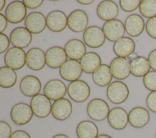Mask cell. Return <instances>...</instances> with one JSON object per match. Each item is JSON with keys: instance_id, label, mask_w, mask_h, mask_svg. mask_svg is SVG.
Instances as JSON below:
<instances>
[{"instance_id": "cell-7", "label": "cell", "mask_w": 156, "mask_h": 138, "mask_svg": "<svg viewBox=\"0 0 156 138\" xmlns=\"http://www.w3.org/2000/svg\"><path fill=\"white\" fill-rule=\"evenodd\" d=\"M30 105L34 114L39 118H46L51 113L52 104L44 94H38L32 97Z\"/></svg>"}, {"instance_id": "cell-34", "label": "cell", "mask_w": 156, "mask_h": 138, "mask_svg": "<svg viewBox=\"0 0 156 138\" xmlns=\"http://www.w3.org/2000/svg\"><path fill=\"white\" fill-rule=\"evenodd\" d=\"M140 0H121L119 5L122 10L126 12H132L136 10L140 5Z\"/></svg>"}, {"instance_id": "cell-12", "label": "cell", "mask_w": 156, "mask_h": 138, "mask_svg": "<svg viewBox=\"0 0 156 138\" xmlns=\"http://www.w3.org/2000/svg\"><path fill=\"white\" fill-rule=\"evenodd\" d=\"M26 28L34 34L43 32L46 26V17L41 12H34L29 13L24 22Z\"/></svg>"}, {"instance_id": "cell-45", "label": "cell", "mask_w": 156, "mask_h": 138, "mask_svg": "<svg viewBox=\"0 0 156 138\" xmlns=\"http://www.w3.org/2000/svg\"><path fill=\"white\" fill-rule=\"evenodd\" d=\"M52 138H69L68 136L63 134H58L54 136Z\"/></svg>"}, {"instance_id": "cell-29", "label": "cell", "mask_w": 156, "mask_h": 138, "mask_svg": "<svg viewBox=\"0 0 156 138\" xmlns=\"http://www.w3.org/2000/svg\"><path fill=\"white\" fill-rule=\"evenodd\" d=\"M93 80L96 85L101 87H105L110 84L113 75L110 66L105 64H101L93 74Z\"/></svg>"}, {"instance_id": "cell-47", "label": "cell", "mask_w": 156, "mask_h": 138, "mask_svg": "<svg viewBox=\"0 0 156 138\" xmlns=\"http://www.w3.org/2000/svg\"><path fill=\"white\" fill-rule=\"evenodd\" d=\"M155 138H156V135H155Z\"/></svg>"}, {"instance_id": "cell-44", "label": "cell", "mask_w": 156, "mask_h": 138, "mask_svg": "<svg viewBox=\"0 0 156 138\" xmlns=\"http://www.w3.org/2000/svg\"><path fill=\"white\" fill-rule=\"evenodd\" d=\"M6 5V1L5 0H1L0 1V12H1L5 8Z\"/></svg>"}, {"instance_id": "cell-15", "label": "cell", "mask_w": 156, "mask_h": 138, "mask_svg": "<svg viewBox=\"0 0 156 138\" xmlns=\"http://www.w3.org/2000/svg\"><path fill=\"white\" fill-rule=\"evenodd\" d=\"M43 92L50 100L56 101L64 97L67 92V88L62 80L53 79L46 83Z\"/></svg>"}, {"instance_id": "cell-21", "label": "cell", "mask_w": 156, "mask_h": 138, "mask_svg": "<svg viewBox=\"0 0 156 138\" xmlns=\"http://www.w3.org/2000/svg\"><path fill=\"white\" fill-rule=\"evenodd\" d=\"M20 88L23 94L27 97H33L40 93L41 83L35 76L26 75L21 79Z\"/></svg>"}, {"instance_id": "cell-20", "label": "cell", "mask_w": 156, "mask_h": 138, "mask_svg": "<svg viewBox=\"0 0 156 138\" xmlns=\"http://www.w3.org/2000/svg\"><path fill=\"white\" fill-rule=\"evenodd\" d=\"M110 68L113 77L118 80H124L130 74V62L126 58H114L110 63Z\"/></svg>"}, {"instance_id": "cell-33", "label": "cell", "mask_w": 156, "mask_h": 138, "mask_svg": "<svg viewBox=\"0 0 156 138\" xmlns=\"http://www.w3.org/2000/svg\"><path fill=\"white\" fill-rule=\"evenodd\" d=\"M143 83L148 90L156 91V71H149L143 78Z\"/></svg>"}, {"instance_id": "cell-3", "label": "cell", "mask_w": 156, "mask_h": 138, "mask_svg": "<svg viewBox=\"0 0 156 138\" xmlns=\"http://www.w3.org/2000/svg\"><path fill=\"white\" fill-rule=\"evenodd\" d=\"M108 103L103 99L96 98L88 104L87 111L88 116L95 121H102L108 117L110 112Z\"/></svg>"}, {"instance_id": "cell-13", "label": "cell", "mask_w": 156, "mask_h": 138, "mask_svg": "<svg viewBox=\"0 0 156 138\" xmlns=\"http://www.w3.org/2000/svg\"><path fill=\"white\" fill-rule=\"evenodd\" d=\"M107 119L112 128L122 130L127 126L129 123V114L121 107H115L110 109Z\"/></svg>"}, {"instance_id": "cell-22", "label": "cell", "mask_w": 156, "mask_h": 138, "mask_svg": "<svg viewBox=\"0 0 156 138\" xmlns=\"http://www.w3.org/2000/svg\"><path fill=\"white\" fill-rule=\"evenodd\" d=\"M124 27L129 35L132 37H137L143 33L145 27V22L140 15L132 14L126 19Z\"/></svg>"}, {"instance_id": "cell-5", "label": "cell", "mask_w": 156, "mask_h": 138, "mask_svg": "<svg viewBox=\"0 0 156 138\" xmlns=\"http://www.w3.org/2000/svg\"><path fill=\"white\" fill-rule=\"evenodd\" d=\"M5 16L12 24L21 23L27 16V7L21 1H12L6 7Z\"/></svg>"}, {"instance_id": "cell-37", "label": "cell", "mask_w": 156, "mask_h": 138, "mask_svg": "<svg viewBox=\"0 0 156 138\" xmlns=\"http://www.w3.org/2000/svg\"><path fill=\"white\" fill-rule=\"evenodd\" d=\"M10 40L9 38L4 33H0V53L2 54L6 52L10 48Z\"/></svg>"}, {"instance_id": "cell-46", "label": "cell", "mask_w": 156, "mask_h": 138, "mask_svg": "<svg viewBox=\"0 0 156 138\" xmlns=\"http://www.w3.org/2000/svg\"><path fill=\"white\" fill-rule=\"evenodd\" d=\"M97 138H113V137H111L109 135H107V134H103L99 135Z\"/></svg>"}, {"instance_id": "cell-25", "label": "cell", "mask_w": 156, "mask_h": 138, "mask_svg": "<svg viewBox=\"0 0 156 138\" xmlns=\"http://www.w3.org/2000/svg\"><path fill=\"white\" fill-rule=\"evenodd\" d=\"M64 49L67 56L71 60L77 61L81 60L87 53L85 43L78 39H72L68 41Z\"/></svg>"}, {"instance_id": "cell-19", "label": "cell", "mask_w": 156, "mask_h": 138, "mask_svg": "<svg viewBox=\"0 0 156 138\" xmlns=\"http://www.w3.org/2000/svg\"><path fill=\"white\" fill-rule=\"evenodd\" d=\"M73 112V105L70 100L63 98L55 101L52 105L51 113L57 120L63 121L68 119Z\"/></svg>"}, {"instance_id": "cell-26", "label": "cell", "mask_w": 156, "mask_h": 138, "mask_svg": "<svg viewBox=\"0 0 156 138\" xmlns=\"http://www.w3.org/2000/svg\"><path fill=\"white\" fill-rule=\"evenodd\" d=\"M135 43L129 37L124 36L118 40L113 45V51L118 57L126 58L134 53Z\"/></svg>"}, {"instance_id": "cell-35", "label": "cell", "mask_w": 156, "mask_h": 138, "mask_svg": "<svg viewBox=\"0 0 156 138\" xmlns=\"http://www.w3.org/2000/svg\"><path fill=\"white\" fill-rule=\"evenodd\" d=\"M12 133L10 125L5 121H0V138H10Z\"/></svg>"}, {"instance_id": "cell-4", "label": "cell", "mask_w": 156, "mask_h": 138, "mask_svg": "<svg viewBox=\"0 0 156 138\" xmlns=\"http://www.w3.org/2000/svg\"><path fill=\"white\" fill-rule=\"evenodd\" d=\"M34 116L30 105L21 102L15 105L10 111V117L17 125H24L28 123Z\"/></svg>"}, {"instance_id": "cell-30", "label": "cell", "mask_w": 156, "mask_h": 138, "mask_svg": "<svg viewBox=\"0 0 156 138\" xmlns=\"http://www.w3.org/2000/svg\"><path fill=\"white\" fill-rule=\"evenodd\" d=\"M130 73L137 77H144L151 68L148 59L142 56H138L130 61Z\"/></svg>"}, {"instance_id": "cell-36", "label": "cell", "mask_w": 156, "mask_h": 138, "mask_svg": "<svg viewBox=\"0 0 156 138\" xmlns=\"http://www.w3.org/2000/svg\"><path fill=\"white\" fill-rule=\"evenodd\" d=\"M146 30L151 38L156 39V16L147 20L146 24Z\"/></svg>"}, {"instance_id": "cell-43", "label": "cell", "mask_w": 156, "mask_h": 138, "mask_svg": "<svg viewBox=\"0 0 156 138\" xmlns=\"http://www.w3.org/2000/svg\"><path fill=\"white\" fill-rule=\"evenodd\" d=\"M77 1L83 5H90L94 2V0H77Z\"/></svg>"}, {"instance_id": "cell-27", "label": "cell", "mask_w": 156, "mask_h": 138, "mask_svg": "<svg viewBox=\"0 0 156 138\" xmlns=\"http://www.w3.org/2000/svg\"><path fill=\"white\" fill-rule=\"evenodd\" d=\"M82 71L87 74L93 72L101 65V58L96 52H88L80 61Z\"/></svg>"}, {"instance_id": "cell-24", "label": "cell", "mask_w": 156, "mask_h": 138, "mask_svg": "<svg viewBox=\"0 0 156 138\" xmlns=\"http://www.w3.org/2000/svg\"><path fill=\"white\" fill-rule=\"evenodd\" d=\"M96 12L98 17L106 21L115 19L119 12L118 5L112 1L106 0L99 3L97 7Z\"/></svg>"}, {"instance_id": "cell-18", "label": "cell", "mask_w": 156, "mask_h": 138, "mask_svg": "<svg viewBox=\"0 0 156 138\" xmlns=\"http://www.w3.org/2000/svg\"><path fill=\"white\" fill-rule=\"evenodd\" d=\"M10 40L14 47L24 49L31 44L32 35L26 27H18L11 32Z\"/></svg>"}, {"instance_id": "cell-8", "label": "cell", "mask_w": 156, "mask_h": 138, "mask_svg": "<svg viewBox=\"0 0 156 138\" xmlns=\"http://www.w3.org/2000/svg\"><path fill=\"white\" fill-rule=\"evenodd\" d=\"M84 43L90 48H99L102 46L105 41L102 29L98 26L88 27L83 32Z\"/></svg>"}, {"instance_id": "cell-10", "label": "cell", "mask_w": 156, "mask_h": 138, "mask_svg": "<svg viewBox=\"0 0 156 138\" xmlns=\"http://www.w3.org/2000/svg\"><path fill=\"white\" fill-rule=\"evenodd\" d=\"M105 38L112 42H116L124 37L125 27L122 21L119 19H113L106 21L102 27Z\"/></svg>"}, {"instance_id": "cell-6", "label": "cell", "mask_w": 156, "mask_h": 138, "mask_svg": "<svg viewBox=\"0 0 156 138\" xmlns=\"http://www.w3.org/2000/svg\"><path fill=\"white\" fill-rule=\"evenodd\" d=\"M4 63L15 71L21 69L26 64V53L23 49L11 47L5 53Z\"/></svg>"}, {"instance_id": "cell-17", "label": "cell", "mask_w": 156, "mask_h": 138, "mask_svg": "<svg viewBox=\"0 0 156 138\" xmlns=\"http://www.w3.org/2000/svg\"><path fill=\"white\" fill-rule=\"evenodd\" d=\"M46 64V53L38 47L29 49L26 53V64L33 71L43 69Z\"/></svg>"}, {"instance_id": "cell-16", "label": "cell", "mask_w": 156, "mask_h": 138, "mask_svg": "<svg viewBox=\"0 0 156 138\" xmlns=\"http://www.w3.org/2000/svg\"><path fill=\"white\" fill-rule=\"evenodd\" d=\"M46 24L50 30L54 32H61L68 25V17L62 11H52L46 16Z\"/></svg>"}, {"instance_id": "cell-9", "label": "cell", "mask_w": 156, "mask_h": 138, "mask_svg": "<svg viewBox=\"0 0 156 138\" xmlns=\"http://www.w3.org/2000/svg\"><path fill=\"white\" fill-rule=\"evenodd\" d=\"M88 16L82 10H75L68 17V26L70 30L76 33L85 31L88 27Z\"/></svg>"}, {"instance_id": "cell-23", "label": "cell", "mask_w": 156, "mask_h": 138, "mask_svg": "<svg viewBox=\"0 0 156 138\" xmlns=\"http://www.w3.org/2000/svg\"><path fill=\"white\" fill-rule=\"evenodd\" d=\"M150 114L144 108L138 106L132 109L129 113V122L134 128H141L149 122Z\"/></svg>"}, {"instance_id": "cell-11", "label": "cell", "mask_w": 156, "mask_h": 138, "mask_svg": "<svg viewBox=\"0 0 156 138\" xmlns=\"http://www.w3.org/2000/svg\"><path fill=\"white\" fill-rule=\"evenodd\" d=\"M80 62L74 60H68L59 69L60 77L65 80L74 81L79 79L82 74Z\"/></svg>"}, {"instance_id": "cell-1", "label": "cell", "mask_w": 156, "mask_h": 138, "mask_svg": "<svg viewBox=\"0 0 156 138\" xmlns=\"http://www.w3.org/2000/svg\"><path fill=\"white\" fill-rule=\"evenodd\" d=\"M67 92L71 100L77 103L85 102L90 95V88L85 81L77 80L71 82L67 88Z\"/></svg>"}, {"instance_id": "cell-40", "label": "cell", "mask_w": 156, "mask_h": 138, "mask_svg": "<svg viewBox=\"0 0 156 138\" xmlns=\"http://www.w3.org/2000/svg\"><path fill=\"white\" fill-rule=\"evenodd\" d=\"M148 61L151 68L154 71H156V49H154L151 52L148 57Z\"/></svg>"}, {"instance_id": "cell-31", "label": "cell", "mask_w": 156, "mask_h": 138, "mask_svg": "<svg viewBox=\"0 0 156 138\" xmlns=\"http://www.w3.org/2000/svg\"><path fill=\"white\" fill-rule=\"evenodd\" d=\"M17 74L15 70L2 66L0 68V86L4 88L14 86L17 82Z\"/></svg>"}, {"instance_id": "cell-14", "label": "cell", "mask_w": 156, "mask_h": 138, "mask_svg": "<svg viewBox=\"0 0 156 138\" xmlns=\"http://www.w3.org/2000/svg\"><path fill=\"white\" fill-rule=\"evenodd\" d=\"M67 55L63 49L60 46H53L46 52V64L51 68H60L66 61Z\"/></svg>"}, {"instance_id": "cell-41", "label": "cell", "mask_w": 156, "mask_h": 138, "mask_svg": "<svg viewBox=\"0 0 156 138\" xmlns=\"http://www.w3.org/2000/svg\"><path fill=\"white\" fill-rule=\"evenodd\" d=\"M10 138H31L30 134L24 130H16L14 131Z\"/></svg>"}, {"instance_id": "cell-42", "label": "cell", "mask_w": 156, "mask_h": 138, "mask_svg": "<svg viewBox=\"0 0 156 138\" xmlns=\"http://www.w3.org/2000/svg\"><path fill=\"white\" fill-rule=\"evenodd\" d=\"M8 20L5 16L3 14L0 13V32L2 33L4 32L8 26Z\"/></svg>"}, {"instance_id": "cell-28", "label": "cell", "mask_w": 156, "mask_h": 138, "mask_svg": "<svg viewBox=\"0 0 156 138\" xmlns=\"http://www.w3.org/2000/svg\"><path fill=\"white\" fill-rule=\"evenodd\" d=\"M78 138H97L99 136L98 126L91 120L80 122L76 128Z\"/></svg>"}, {"instance_id": "cell-38", "label": "cell", "mask_w": 156, "mask_h": 138, "mask_svg": "<svg viewBox=\"0 0 156 138\" xmlns=\"http://www.w3.org/2000/svg\"><path fill=\"white\" fill-rule=\"evenodd\" d=\"M146 104L149 110L156 113V91H152L148 95Z\"/></svg>"}, {"instance_id": "cell-2", "label": "cell", "mask_w": 156, "mask_h": 138, "mask_svg": "<svg viewBox=\"0 0 156 138\" xmlns=\"http://www.w3.org/2000/svg\"><path fill=\"white\" fill-rule=\"evenodd\" d=\"M129 95V90L126 83L121 81L111 83L107 89V96L114 104H121L126 102Z\"/></svg>"}, {"instance_id": "cell-39", "label": "cell", "mask_w": 156, "mask_h": 138, "mask_svg": "<svg viewBox=\"0 0 156 138\" xmlns=\"http://www.w3.org/2000/svg\"><path fill=\"white\" fill-rule=\"evenodd\" d=\"M27 8L36 9L40 7L44 3L43 0H24L23 1Z\"/></svg>"}, {"instance_id": "cell-32", "label": "cell", "mask_w": 156, "mask_h": 138, "mask_svg": "<svg viewBox=\"0 0 156 138\" xmlns=\"http://www.w3.org/2000/svg\"><path fill=\"white\" fill-rule=\"evenodd\" d=\"M141 14L149 19L156 16V0H143L140 7Z\"/></svg>"}]
</instances>
